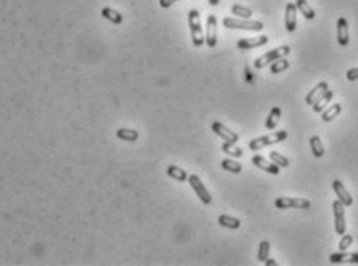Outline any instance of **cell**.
<instances>
[{
	"label": "cell",
	"instance_id": "30",
	"mask_svg": "<svg viewBox=\"0 0 358 266\" xmlns=\"http://www.w3.org/2000/svg\"><path fill=\"white\" fill-rule=\"evenodd\" d=\"M269 254H270V242L262 240L258 246V260L261 263H264L269 259Z\"/></svg>",
	"mask_w": 358,
	"mask_h": 266
},
{
	"label": "cell",
	"instance_id": "8",
	"mask_svg": "<svg viewBox=\"0 0 358 266\" xmlns=\"http://www.w3.org/2000/svg\"><path fill=\"white\" fill-rule=\"evenodd\" d=\"M269 44V37L267 36H259V37H249V39H239L236 42V46L241 51H249L254 48H259Z\"/></svg>",
	"mask_w": 358,
	"mask_h": 266
},
{
	"label": "cell",
	"instance_id": "3",
	"mask_svg": "<svg viewBox=\"0 0 358 266\" xmlns=\"http://www.w3.org/2000/svg\"><path fill=\"white\" fill-rule=\"evenodd\" d=\"M223 25L229 29H243V31H262L264 25L261 22H255V20H239L233 17H224L223 19Z\"/></svg>",
	"mask_w": 358,
	"mask_h": 266
},
{
	"label": "cell",
	"instance_id": "32",
	"mask_svg": "<svg viewBox=\"0 0 358 266\" xmlns=\"http://www.w3.org/2000/svg\"><path fill=\"white\" fill-rule=\"evenodd\" d=\"M354 243V237L351 236V234H343V237H341V240H340V243H338V249L340 251H346L347 248H351V244Z\"/></svg>",
	"mask_w": 358,
	"mask_h": 266
},
{
	"label": "cell",
	"instance_id": "6",
	"mask_svg": "<svg viewBox=\"0 0 358 266\" xmlns=\"http://www.w3.org/2000/svg\"><path fill=\"white\" fill-rule=\"evenodd\" d=\"M333 223H335V232L338 236H343L346 232V214H344V205L340 200H335L333 205Z\"/></svg>",
	"mask_w": 358,
	"mask_h": 266
},
{
	"label": "cell",
	"instance_id": "20",
	"mask_svg": "<svg viewBox=\"0 0 358 266\" xmlns=\"http://www.w3.org/2000/svg\"><path fill=\"white\" fill-rule=\"evenodd\" d=\"M295 6H297L298 11H300L304 17H306L307 20H313L315 16H317V14H315L313 9L310 8V5L306 2V0H295Z\"/></svg>",
	"mask_w": 358,
	"mask_h": 266
},
{
	"label": "cell",
	"instance_id": "35",
	"mask_svg": "<svg viewBox=\"0 0 358 266\" xmlns=\"http://www.w3.org/2000/svg\"><path fill=\"white\" fill-rule=\"evenodd\" d=\"M246 80L250 83H255V77H254V74H252L250 68H246Z\"/></svg>",
	"mask_w": 358,
	"mask_h": 266
},
{
	"label": "cell",
	"instance_id": "24",
	"mask_svg": "<svg viewBox=\"0 0 358 266\" xmlns=\"http://www.w3.org/2000/svg\"><path fill=\"white\" fill-rule=\"evenodd\" d=\"M341 108H343V106H341L340 103H333V105H331L329 108H328V110H324L323 114H321L323 122H332V120L335 119V117L341 112Z\"/></svg>",
	"mask_w": 358,
	"mask_h": 266
},
{
	"label": "cell",
	"instance_id": "11",
	"mask_svg": "<svg viewBox=\"0 0 358 266\" xmlns=\"http://www.w3.org/2000/svg\"><path fill=\"white\" fill-rule=\"evenodd\" d=\"M252 163H254L256 168L262 169V171H266L269 174H273V176H278L280 174V166L277 163H273V162H269L266 160L262 155H254L252 157Z\"/></svg>",
	"mask_w": 358,
	"mask_h": 266
},
{
	"label": "cell",
	"instance_id": "22",
	"mask_svg": "<svg viewBox=\"0 0 358 266\" xmlns=\"http://www.w3.org/2000/svg\"><path fill=\"white\" fill-rule=\"evenodd\" d=\"M218 223H219L221 226L229 228V229H238V228L241 226V222H239V219H236V217H231V216H227V214L219 216Z\"/></svg>",
	"mask_w": 358,
	"mask_h": 266
},
{
	"label": "cell",
	"instance_id": "28",
	"mask_svg": "<svg viewBox=\"0 0 358 266\" xmlns=\"http://www.w3.org/2000/svg\"><path fill=\"white\" fill-rule=\"evenodd\" d=\"M221 166H223V169H226V171L233 173V174H239L241 171H243L241 163H238L235 160H230V158H224V160L221 162Z\"/></svg>",
	"mask_w": 358,
	"mask_h": 266
},
{
	"label": "cell",
	"instance_id": "17",
	"mask_svg": "<svg viewBox=\"0 0 358 266\" xmlns=\"http://www.w3.org/2000/svg\"><path fill=\"white\" fill-rule=\"evenodd\" d=\"M326 89H329L328 82H320V83L317 85V87H315L313 89H310V92L306 95V103H307V105H313V102L317 100Z\"/></svg>",
	"mask_w": 358,
	"mask_h": 266
},
{
	"label": "cell",
	"instance_id": "14",
	"mask_svg": "<svg viewBox=\"0 0 358 266\" xmlns=\"http://www.w3.org/2000/svg\"><path fill=\"white\" fill-rule=\"evenodd\" d=\"M331 263L333 265H340V263H355L358 265V252H333L329 257Z\"/></svg>",
	"mask_w": 358,
	"mask_h": 266
},
{
	"label": "cell",
	"instance_id": "7",
	"mask_svg": "<svg viewBox=\"0 0 358 266\" xmlns=\"http://www.w3.org/2000/svg\"><path fill=\"white\" fill-rule=\"evenodd\" d=\"M188 183H190V186L193 188V191L196 193V196L201 199V201L204 205H210L212 203V196H210V193L207 191V188L204 186V183L201 182V178H199L196 174H192V176H188Z\"/></svg>",
	"mask_w": 358,
	"mask_h": 266
},
{
	"label": "cell",
	"instance_id": "5",
	"mask_svg": "<svg viewBox=\"0 0 358 266\" xmlns=\"http://www.w3.org/2000/svg\"><path fill=\"white\" fill-rule=\"evenodd\" d=\"M275 206L278 209H309L312 205L307 199H301V197H278L275 200Z\"/></svg>",
	"mask_w": 358,
	"mask_h": 266
},
{
	"label": "cell",
	"instance_id": "25",
	"mask_svg": "<svg viewBox=\"0 0 358 266\" xmlns=\"http://www.w3.org/2000/svg\"><path fill=\"white\" fill-rule=\"evenodd\" d=\"M310 150H312V154L315 158H321L324 155V146L318 135L310 137Z\"/></svg>",
	"mask_w": 358,
	"mask_h": 266
},
{
	"label": "cell",
	"instance_id": "1",
	"mask_svg": "<svg viewBox=\"0 0 358 266\" xmlns=\"http://www.w3.org/2000/svg\"><path fill=\"white\" fill-rule=\"evenodd\" d=\"M188 26H190V34L192 42L196 48H201L204 45V36H203V26H201V19H199L198 9H190L188 11Z\"/></svg>",
	"mask_w": 358,
	"mask_h": 266
},
{
	"label": "cell",
	"instance_id": "15",
	"mask_svg": "<svg viewBox=\"0 0 358 266\" xmlns=\"http://www.w3.org/2000/svg\"><path fill=\"white\" fill-rule=\"evenodd\" d=\"M284 23H286V31H289V33H293V31L297 29V6H295V3L286 5Z\"/></svg>",
	"mask_w": 358,
	"mask_h": 266
},
{
	"label": "cell",
	"instance_id": "13",
	"mask_svg": "<svg viewBox=\"0 0 358 266\" xmlns=\"http://www.w3.org/2000/svg\"><path fill=\"white\" fill-rule=\"evenodd\" d=\"M332 189L335 191L336 197H338V200L341 201L344 206H352L354 199H352V196L349 193H347V189L344 188V185L340 182V180H333V182H332Z\"/></svg>",
	"mask_w": 358,
	"mask_h": 266
},
{
	"label": "cell",
	"instance_id": "18",
	"mask_svg": "<svg viewBox=\"0 0 358 266\" xmlns=\"http://www.w3.org/2000/svg\"><path fill=\"white\" fill-rule=\"evenodd\" d=\"M280 119H281V108L275 106V108H272L270 112H269V117H267V120H266V130H269V131L275 130V128L278 126Z\"/></svg>",
	"mask_w": 358,
	"mask_h": 266
},
{
	"label": "cell",
	"instance_id": "33",
	"mask_svg": "<svg viewBox=\"0 0 358 266\" xmlns=\"http://www.w3.org/2000/svg\"><path fill=\"white\" fill-rule=\"evenodd\" d=\"M346 79L349 80V82H355L358 80V68H352L346 72Z\"/></svg>",
	"mask_w": 358,
	"mask_h": 266
},
{
	"label": "cell",
	"instance_id": "31",
	"mask_svg": "<svg viewBox=\"0 0 358 266\" xmlns=\"http://www.w3.org/2000/svg\"><path fill=\"white\" fill-rule=\"evenodd\" d=\"M269 157H270V160H272L273 163H277L280 168H286V166H289V158H287V157H284L282 154H280V153H277V151H270Z\"/></svg>",
	"mask_w": 358,
	"mask_h": 266
},
{
	"label": "cell",
	"instance_id": "34",
	"mask_svg": "<svg viewBox=\"0 0 358 266\" xmlns=\"http://www.w3.org/2000/svg\"><path fill=\"white\" fill-rule=\"evenodd\" d=\"M175 2H178V0H159V5L162 8H170Z\"/></svg>",
	"mask_w": 358,
	"mask_h": 266
},
{
	"label": "cell",
	"instance_id": "27",
	"mask_svg": "<svg viewBox=\"0 0 358 266\" xmlns=\"http://www.w3.org/2000/svg\"><path fill=\"white\" fill-rule=\"evenodd\" d=\"M289 66H290V62H289L287 59L281 57V59H277L275 62H272V65H270V72H272V74H280V72H282V71H286Z\"/></svg>",
	"mask_w": 358,
	"mask_h": 266
},
{
	"label": "cell",
	"instance_id": "21",
	"mask_svg": "<svg viewBox=\"0 0 358 266\" xmlns=\"http://www.w3.org/2000/svg\"><path fill=\"white\" fill-rule=\"evenodd\" d=\"M167 174H168V177L178 180V182H185V180L188 178V174L184 171L182 168H179L176 165H170V166H168L167 168Z\"/></svg>",
	"mask_w": 358,
	"mask_h": 266
},
{
	"label": "cell",
	"instance_id": "2",
	"mask_svg": "<svg viewBox=\"0 0 358 266\" xmlns=\"http://www.w3.org/2000/svg\"><path fill=\"white\" fill-rule=\"evenodd\" d=\"M287 137H289L287 131H278L272 135H261V137H256V139L249 142V150L258 151V150H262V148H266V146L281 143V142L286 140Z\"/></svg>",
	"mask_w": 358,
	"mask_h": 266
},
{
	"label": "cell",
	"instance_id": "16",
	"mask_svg": "<svg viewBox=\"0 0 358 266\" xmlns=\"http://www.w3.org/2000/svg\"><path fill=\"white\" fill-rule=\"evenodd\" d=\"M333 99V91H331V89H326L320 97L313 102V111L315 112H321L326 106H328L329 103H331V100Z\"/></svg>",
	"mask_w": 358,
	"mask_h": 266
},
{
	"label": "cell",
	"instance_id": "37",
	"mask_svg": "<svg viewBox=\"0 0 358 266\" xmlns=\"http://www.w3.org/2000/svg\"><path fill=\"white\" fill-rule=\"evenodd\" d=\"M219 2H221V0H208V3L212 5V6H216V5H218Z\"/></svg>",
	"mask_w": 358,
	"mask_h": 266
},
{
	"label": "cell",
	"instance_id": "19",
	"mask_svg": "<svg viewBox=\"0 0 358 266\" xmlns=\"http://www.w3.org/2000/svg\"><path fill=\"white\" fill-rule=\"evenodd\" d=\"M116 137L125 142H136L139 139V133L134 130H130V128H121V130L116 131Z\"/></svg>",
	"mask_w": 358,
	"mask_h": 266
},
{
	"label": "cell",
	"instance_id": "9",
	"mask_svg": "<svg viewBox=\"0 0 358 266\" xmlns=\"http://www.w3.org/2000/svg\"><path fill=\"white\" fill-rule=\"evenodd\" d=\"M212 130L216 135H219L224 142H230V143H236L239 140V135L236 133H233L231 130H229L227 126H224L221 122H213L212 123Z\"/></svg>",
	"mask_w": 358,
	"mask_h": 266
},
{
	"label": "cell",
	"instance_id": "26",
	"mask_svg": "<svg viewBox=\"0 0 358 266\" xmlns=\"http://www.w3.org/2000/svg\"><path fill=\"white\" fill-rule=\"evenodd\" d=\"M221 150H223V153H226L231 157H236V158L243 157V154H244L239 146H235V143H230V142H224L223 146H221Z\"/></svg>",
	"mask_w": 358,
	"mask_h": 266
},
{
	"label": "cell",
	"instance_id": "10",
	"mask_svg": "<svg viewBox=\"0 0 358 266\" xmlns=\"http://www.w3.org/2000/svg\"><path fill=\"white\" fill-rule=\"evenodd\" d=\"M336 40H338L340 46L349 45V23H347L346 17H340L336 22Z\"/></svg>",
	"mask_w": 358,
	"mask_h": 266
},
{
	"label": "cell",
	"instance_id": "12",
	"mask_svg": "<svg viewBox=\"0 0 358 266\" xmlns=\"http://www.w3.org/2000/svg\"><path fill=\"white\" fill-rule=\"evenodd\" d=\"M205 42L208 48H215L218 42V31H216V17L213 14H210L207 17V36Z\"/></svg>",
	"mask_w": 358,
	"mask_h": 266
},
{
	"label": "cell",
	"instance_id": "4",
	"mask_svg": "<svg viewBox=\"0 0 358 266\" xmlns=\"http://www.w3.org/2000/svg\"><path fill=\"white\" fill-rule=\"evenodd\" d=\"M289 52H290V46H287V45H282V46H280V48L272 49V51L266 52L264 56H261V57H258V59L255 60V68H256V69L264 68V66L269 65V63L275 62L277 59L286 57V56L289 54Z\"/></svg>",
	"mask_w": 358,
	"mask_h": 266
},
{
	"label": "cell",
	"instance_id": "29",
	"mask_svg": "<svg viewBox=\"0 0 358 266\" xmlns=\"http://www.w3.org/2000/svg\"><path fill=\"white\" fill-rule=\"evenodd\" d=\"M231 14H235V16H238V17H241V19L249 20L252 16H254V11H252V9L247 8V6L233 5V6H231Z\"/></svg>",
	"mask_w": 358,
	"mask_h": 266
},
{
	"label": "cell",
	"instance_id": "23",
	"mask_svg": "<svg viewBox=\"0 0 358 266\" xmlns=\"http://www.w3.org/2000/svg\"><path fill=\"white\" fill-rule=\"evenodd\" d=\"M102 17H105L107 20H110V22L114 23V25H121V23L124 22L122 14L118 13V11H116V9H113V8H103V9H102Z\"/></svg>",
	"mask_w": 358,
	"mask_h": 266
},
{
	"label": "cell",
	"instance_id": "36",
	"mask_svg": "<svg viewBox=\"0 0 358 266\" xmlns=\"http://www.w3.org/2000/svg\"><path fill=\"white\" fill-rule=\"evenodd\" d=\"M264 263H266L267 266H275V265H277V262L273 260V259H267V260H266Z\"/></svg>",
	"mask_w": 358,
	"mask_h": 266
}]
</instances>
